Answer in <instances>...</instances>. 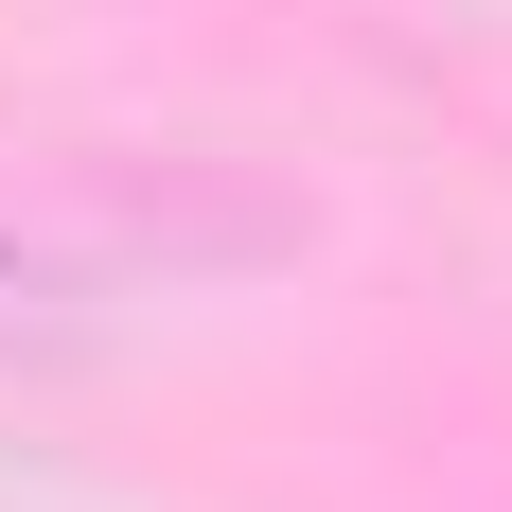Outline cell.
<instances>
[{
    "instance_id": "6da1fadb",
    "label": "cell",
    "mask_w": 512,
    "mask_h": 512,
    "mask_svg": "<svg viewBox=\"0 0 512 512\" xmlns=\"http://www.w3.org/2000/svg\"><path fill=\"white\" fill-rule=\"evenodd\" d=\"M53 301H71V265H36L18 230H0V354H18V336H53Z\"/></svg>"
}]
</instances>
